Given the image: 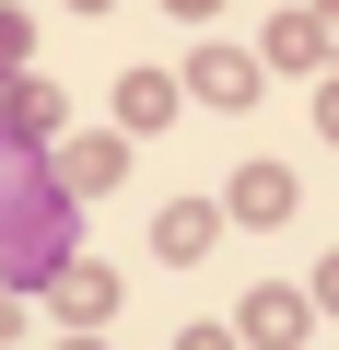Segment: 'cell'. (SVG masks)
Segmentation results:
<instances>
[{
	"mask_svg": "<svg viewBox=\"0 0 339 350\" xmlns=\"http://www.w3.org/2000/svg\"><path fill=\"white\" fill-rule=\"evenodd\" d=\"M59 269H71V187L24 140H0V280H59Z\"/></svg>",
	"mask_w": 339,
	"mask_h": 350,
	"instance_id": "cell-1",
	"label": "cell"
},
{
	"mask_svg": "<svg viewBox=\"0 0 339 350\" xmlns=\"http://www.w3.org/2000/svg\"><path fill=\"white\" fill-rule=\"evenodd\" d=\"M223 211H234L246 234L292 222V163H234V187H223Z\"/></svg>",
	"mask_w": 339,
	"mask_h": 350,
	"instance_id": "cell-2",
	"label": "cell"
},
{
	"mask_svg": "<svg viewBox=\"0 0 339 350\" xmlns=\"http://www.w3.org/2000/svg\"><path fill=\"white\" fill-rule=\"evenodd\" d=\"M269 59H281V70H316V59H339V0H304V12L269 36Z\"/></svg>",
	"mask_w": 339,
	"mask_h": 350,
	"instance_id": "cell-3",
	"label": "cell"
},
{
	"mask_svg": "<svg viewBox=\"0 0 339 350\" xmlns=\"http://www.w3.org/2000/svg\"><path fill=\"white\" fill-rule=\"evenodd\" d=\"M47 292H59V315H71V327H105V315H117V280H105L94 257H71V269H59Z\"/></svg>",
	"mask_w": 339,
	"mask_h": 350,
	"instance_id": "cell-4",
	"label": "cell"
},
{
	"mask_svg": "<svg viewBox=\"0 0 339 350\" xmlns=\"http://www.w3.org/2000/svg\"><path fill=\"white\" fill-rule=\"evenodd\" d=\"M246 338H258V350H292V338H304V292L258 280V292H246Z\"/></svg>",
	"mask_w": 339,
	"mask_h": 350,
	"instance_id": "cell-5",
	"label": "cell"
},
{
	"mask_svg": "<svg viewBox=\"0 0 339 350\" xmlns=\"http://www.w3.org/2000/svg\"><path fill=\"white\" fill-rule=\"evenodd\" d=\"M176 94H211V105H246V94H258V59H246V47H211V59H199V70H188Z\"/></svg>",
	"mask_w": 339,
	"mask_h": 350,
	"instance_id": "cell-6",
	"label": "cell"
},
{
	"mask_svg": "<svg viewBox=\"0 0 339 350\" xmlns=\"http://www.w3.org/2000/svg\"><path fill=\"white\" fill-rule=\"evenodd\" d=\"M164 117H176V82H164V70H129L117 82V129H164Z\"/></svg>",
	"mask_w": 339,
	"mask_h": 350,
	"instance_id": "cell-7",
	"label": "cell"
},
{
	"mask_svg": "<svg viewBox=\"0 0 339 350\" xmlns=\"http://www.w3.org/2000/svg\"><path fill=\"white\" fill-rule=\"evenodd\" d=\"M47 175H59V187H117V140H71Z\"/></svg>",
	"mask_w": 339,
	"mask_h": 350,
	"instance_id": "cell-8",
	"label": "cell"
},
{
	"mask_svg": "<svg viewBox=\"0 0 339 350\" xmlns=\"http://www.w3.org/2000/svg\"><path fill=\"white\" fill-rule=\"evenodd\" d=\"M152 245H164V269L211 257V211H164V222H152Z\"/></svg>",
	"mask_w": 339,
	"mask_h": 350,
	"instance_id": "cell-9",
	"label": "cell"
},
{
	"mask_svg": "<svg viewBox=\"0 0 339 350\" xmlns=\"http://www.w3.org/2000/svg\"><path fill=\"white\" fill-rule=\"evenodd\" d=\"M24 70V12H0V82Z\"/></svg>",
	"mask_w": 339,
	"mask_h": 350,
	"instance_id": "cell-10",
	"label": "cell"
},
{
	"mask_svg": "<svg viewBox=\"0 0 339 350\" xmlns=\"http://www.w3.org/2000/svg\"><path fill=\"white\" fill-rule=\"evenodd\" d=\"M304 304H327V315H339V257H327V269H316V292H304Z\"/></svg>",
	"mask_w": 339,
	"mask_h": 350,
	"instance_id": "cell-11",
	"label": "cell"
},
{
	"mask_svg": "<svg viewBox=\"0 0 339 350\" xmlns=\"http://www.w3.org/2000/svg\"><path fill=\"white\" fill-rule=\"evenodd\" d=\"M316 129H327V140H339V82H316Z\"/></svg>",
	"mask_w": 339,
	"mask_h": 350,
	"instance_id": "cell-12",
	"label": "cell"
},
{
	"mask_svg": "<svg viewBox=\"0 0 339 350\" xmlns=\"http://www.w3.org/2000/svg\"><path fill=\"white\" fill-rule=\"evenodd\" d=\"M176 12H211V0H176Z\"/></svg>",
	"mask_w": 339,
	"mask_h": 350,
	"instance_id": "cell-13",
	"label": "cell"
},
{
	"mask_svg": "<svg viewBox=\"0 0 339 350\" xmlns=\"http://www.w3.org/2000/svg\"><path fill=\"white\" fill-rule=\"evenodd\" d=\"M59 350H94V338H59Z\"/></svg>",
	"mask_w": 339,
	"mask_h": 350,
	"instance_id": "cell-14",
	"label": "cell"
},
{
	"mask_svg": "<svg viewBox=\"0 0 339 350\" xmlns=\"http://www.w3.org/2000/svg\"><path fill=\"white\" fill-rule=\"evenodd\" d=\"M82 12H105V0H82Z\"/></svg>",
	"mask_w": 339,
	"mask_h": 350,
	"instance_id": "cell-15",
	"label": "cell"
}]
</instances>
